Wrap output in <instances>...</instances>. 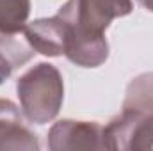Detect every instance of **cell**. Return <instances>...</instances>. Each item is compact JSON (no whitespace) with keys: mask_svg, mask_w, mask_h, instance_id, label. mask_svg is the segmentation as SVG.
<instances>
[{"mask_svg":"<svg viewBox=\"0 0 153 151\" xmlns=\"http://www.w3.org/2000/svg\"><path fill=\"white\" fill-rule=\"evenodd\" d=\"M16 94L29 123H52L64 101L62 75L53 64L39 62L16 80Z\"/></svg>","mask_w":153,"mask_h":151,"instance_id":"obj_1","label":"cell"},{"mask_svg":"<svg viewBox=\"0 0 153 151\" xmlns=\"http://www.w3.org/2000/svg\"><path fill=\"white\" fill-rule=\"evenodd\" d=\"M57 16L64 23V55L80 68H98L109 59V41L105 32L78 18L70 2L61 5Z\"/></svg>","mask_w":153,"mask_h":151,"instance_id":"obj_2","label":"cell"},{"mask_svg":"<svg viewBox=\"0 0 153 151\" xmlns=\"http://www.w3.org/2000/svg\"><path fill=\"white\" fill-rule=\"evenodd\" d=\"M109 150L146 151L153 150V112L123 109L105 126Z\"/></svg>","mask_w":153,"mask_h":151,"instance_id":"obj_3","label":"cell"},{"mask_svg":"<svg viewBox=\"0 0 153 151\" xmlns=\"http://www.w3.org/2000/svg\"><path fill=\"white\" fill-rule=\"evenodd\" d=\"M48 148L52 151L109 150L105 126L96 121H57L48 132Z\"/></svg>","mask_w":153,"mask_h":151,"instance_id":"obj_4","label":"cell"},{"mask_svg":"<svg viewBox=\"0 0 153 151\" xmlns=\"http://www.w3.org/2000/svg\"><path fill=\"white\" fill-rule=\"evenodd\" d=\"M27 117L11 100L0 98V151H38V135L27 126Z\"/></svg>","mask_w":153,"mask_h":151,"instance_id":"obj_5","label":"cell"},{"mask_svg":"<svg viewBox=\"0 0 153 151\" xmlns=\"http://www.w3.org/2000/svg\"><path fill=\"white\" fill-rule=\"evenodd\" d=\"M23 36L36 50V53L46 57L64 55V23L57 14L27 23Z\"/></svg>","mask_w":153,"mask_h":151,"instance_id":"obj_6","label":"cell"},{"mask_svg":"<svg viewBox=\"0 0 153 151\" xmlns=\"http://www.w3.org/2000/svg\"><path fill=\"white\" fill-rule=\"evenodd\" d=\"M75 13L94 29L105 32L116 18L128 16L134 11L132 0H70Z\"/></svg>","mask_w":153,"mask_h":151,"instance_id":"obj_7","label":"cell"},{"mask_svg":"<svg viewBox=\"0 0 153 151\" xmlns=\"http://www.w3.org/2000/svg\"><path fill=\"white\" fill-rule=\"evenodd\" d=\"M34 53L36 50L30 46L23 32H0V84H4L18 68L27 64Z\"/></svg>","mask_w":153,"mask_h":151,"instance_id":"obj_8","label":"cell"},{"mask_svg":"<svg viewBox=\"0 0 153 151\" xmlns=\"http://www.w3.org/2000/svg\"><path fill=\"white\" fill-rule=\"evenodd\" d=\"M123 109L139 110V112H153V71L135 76L128 84Z\"/></svg>","mask_w":153,"mask_h":151,"instance_id":"obj_9","label":"cell"},{"mask_svg":"<svg viewBox=\"0 0 153 151\" xmlns=\"http://www.w3.org/2000/svg\"><path fill=\"white\" fill-rule=\"evenodd\" d=\"M30 0H0V32H23L30 16Z\"/></svg>","mask_w":153,"mask_h":151,"instance_id":"obj_10","label":"cell"},{"mask_svg":"<svg viewBox=\"0 0 153 151\" xmlns=\"http://www.w3.org/2000/svg\"><path fill=\"white\" fill-rule=\"evenodd\" d=\"M139 2H141V5H143L146 11L153 13V0H139Z\"/></svg>","mask_w":153,"mask_h":151,"instance_id":"obj_11","label":"cell"}]
</instances>
